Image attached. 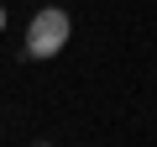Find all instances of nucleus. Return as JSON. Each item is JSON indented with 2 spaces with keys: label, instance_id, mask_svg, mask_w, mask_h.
<instances>
[{
  "label": "nucleus",
  "instance_id": "f257e3e1",
  "mask_svg": "<svg viewBox=\"0 0 157 147\" xmlns=\"http://www.w3.org/2000/svg\"><path fill=\"white\" fill-rule=\"evenodd\" d=\"M68 32H73L68 11L42 6V11L32 16V26H26V58H58V53L68 47Z\"/></svg>",
  "mask_w": 157,
  "mask_h": 147
},
{
  "label": "nucleus",
  "instance_id": "f03ea898",
  "mask_svg": "<svg viewBox=\"0 0 157 147\" xmlns=\"http://www.w3.org/2000/svg\"><path fill=\"white\" fill-rule=\"evenodd\" d=\"M0 32H6V6H0Z\"/></svg>",
  "mask_w": 157,
  "mask_h": 147
},
{
  "label": "nucleus",
  "instance_id": "7ed1b4c3",
  "mask_svg": "<svg viewBox=\"0 0 157 147\" xmlns=\"http://www.w3.org/2000/svg\"><path fill=\"white\" fill-rule=\"evenodd\" d=\"M42 147H47V142H42Z\"/></svg>",
  "mask_w": 157,
  "mask_h": 147
}]
</instances>
